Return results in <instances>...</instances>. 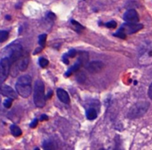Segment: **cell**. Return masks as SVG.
I'll list each match as a JSON object with an SVG mask.
<instances>
[{
	"label": "cell",
	"instance_id": "cell-1",
	"mask_svg": "<svg viewBox=\"0 0 152 150\" xmlns=\"http://www.w3.org/2000/svg\"><path fill=\"white\" fill-rule=\"evenodd\" d=\"M32 80L29 75H22L16 83V91L19 95L24 98H28L32 92Z\"/></svg>",
	"mask_w": 152,
	"mask_h": 150
},
{
	"label": "cell",
	"instance_id": "cell-2",
	"mask_svg": "<svg viewBox=\"0 0 152 150\" xmlns=\"http://www.w3.org/2000/svg\"><path fill=\"white\" fill-rule=\"evenodd\" d=\"M33 100L35 105L38 108H43L46 105L45 86L41 80H37L34 83Z\"/></svg>",
	"mask_w": 152,
	"mask_h": 150
},
{
	"label": "cell",
	"instance_id": "cell-3",
	"mask_svg": "<svg viewBox=\"0 0 152 150\" xmlns=\"http://www.w3.org/2000/svg\"><path fill=\"white\" fill-rule=\"evenodd\" d=\"M150 104L149 102L142 101L135 103L129 110L128 117L130 119H136L143 117L149 110Z\"/></svg>",
	"mask_w": 152,
	"mask_h": 150
},
{
	"label": "cell",
	"instance_id": "cell-4",
	"mask_svg": "<svg viewBox=\"0 0 152 150\" xmlns=\"http://www.w3.org/2000/svg\"><path fill=\"white\" fill-rule=\"evenodd\" d=\"M4 50L7 56L5 57L9 59L11 65L18 62L22 56V47L20 44H11Z\"/></svg>",
	"mask_w": 152,
	"mask_h": 150
},
{
	"label": "cell",
	"instance_id": "cell-5",
	"mask_svg": "<svg viewBox=\"0 0 152 150\" xmlns=\"http://www.w3.org/2000/svg\"><path fill=\"white\" fill-rule=\"evenodd\" d=\"M10 62L7 57H3L0 61V82H4L10 73Z\"/></svg>",
	"mask_w": 152,
	"mask_h": 150
},
{
	"label": "cell",
	"instance_id": "cell-6",
	"mask_svg": "<svg viewBox=\"0 0 152 150\" xmlns=\"http://www.w3.org/2000/svg\"><path fill=\"white\" fill-rule=\"evenodd\" d=\"M143 28V25L142 24H137V23H125L122 25V27L119 28L120 31H122L125 34H132L134 33H137V31H140Z\"/></svg>",
	"mask_w": 152,
	"mask_h": 150
},
{
	"label": "cell",
	"instance_id": "cell-7",
	"mask_svg": "<svg viewBox=\"0 0 152 150\" xmlns=\"http://www.w3.org/2000/svg\"><path fill=\"white\" fill-rule=\"evenodd\" d=\"M0 94L12 100H15L17 98V95L16 92L11 87L7 85H3L2 83L1 82H0Z\"/></svg>",
	"mask_w": 152,
	"mask_h": 150
},
{
	"label": "cell",
	"instance_id": "cell-8",
	"mask_svg": "<svg viewBox=\"0 0 152 150\" xmlns=\"http://www.w3.org/2000/svg\"><path fill=\"white\" fill-rule=\"evenodd\" d=\"M104 64L101 61H93L86 65L87 70L91 74H96L100 72L104 68Z\"/></svg>",
	"mask_w": 152,
	"mask_h": 150
},
{
	"label": "cell",
	"instance_id": "cell-9",
	"mask_svg": "<svg viewBox=\"0 0 152 150\" xmlns=\"http://www.w3.org/2000/svg\"><path fill=\"white\" fill-rule=\"evenodd\" d=\"M123 19L125 22L128 23H137L139 22V15L136 10L129 9L128 10L123 16Z\"/></svg>",
	"mask_w": 152,
	"mask_h": 150
},
{
	"label": "cell",
	"instance_id": "cell-10",
	"mask_svg": "<svg viewBox=\"0 0 152 150\" xmlns=\"http://www.w3.org/2000/svg\"><path fill=\"white\" fill-rule=\"evenodd\" d=\"M57 96L59 100L65 104H69L70 102V98L68 93L62 89H57Z\"/></svg>",
	"mask_w": 152,
	"mask_h": 150
},
{
	"label": "cell",
	"instance_id": "cell-11",
	"mask_svg": "<svg viewBox=\"0 0 152 150\" xmlns=\"http://www.w3.org/2000/svg\"><path fill=\"white\" fill-rule=\"evenodd\" d=\"M28 65V58L27 56H25L22 58V56L17 63V68L19 71H24L27 69Z\"/></svg>",
	"mask_w": 152,
	"mask_h": 150
},
{
	"label": "cell",
	"instance_id": "cell-12",
	"mask_svg": "<svg viewBox=\"0 0 152 150\" xmlns=\"http://www.w3.org/2000/svg\"><path fill=\"white\" fill-rule=\"evenodd\" d=\"M88 59H89V54L86 51H81L79 53V57L78 61L80 62L81 65L86 66V65L88 63Z\"/></svg>",
	"mask_w": 152,
	"mask_h": 150
},
{
	"label": "cell",
	"instance_id": "cell-13",
	"mask_svg": "<svg viewBox=\"0 0 152 150\" xmlns=\"http://www.w3.org/2000/svg\"><path fill=\"white\" fill-rule=\"evenodd\" d=\"M10 129L11 134L14 137H19L22 134V132L21 129L19 126H17L16 125H11L10 127Z\"/></svg>",
	"mask_w": 152,
	"mask_h": 150
},
{
	"label": "cell",
	"instance_id": "cell-14",
	"mask_svg": "<svg viewBox=\"0 0 152 150\" xmlns=\"http://www.w3.org/2000/svg\"><path fill=\"white\" fill-rule=\"evenodd\" d=\"M81 66V64L80 63V62L78 61L75 64H74V65L66 72V74H65L66 77H69V76H70L73 72H76V71L80 68Z\"/></svg>",
	"mask_w": 152,
	"mask_h": 150
},
{
	"label": "cell",
	"instance_id": "cell-15",
	"mask_svg": "<svg viewBox=\"0 0 152 150\" xmlns=\"http://www.w3.org/2000/svg\"><path fill=\"white\" fill-rule=\"evenodd\" d=\"M97 117V111L95 108H91L87 111V118L90 120H95Z\"/></svg>",
	"mask_w": 152,
	"mask_h": 150
},
{
	"label": "cell",
	"instance_id": "cell-16",
	"mask_svg": "<svg viewBox=\"0 0 152 150\" xmlns=\"http://www.w3.org/2000/svg\"><path fill=\"white\" fill-rule=\"evenodd\" d=\"M9 37V32L7 31H0V43H4L7 40Z\"/></svg>",
	"mask_w": 152,
	"mask_h": 150
},
{
	"label": "cell",
	"instance_id": "cell-17",
	"mask_svg": "<svg viewBox=\"0 0 152 150\" xmlns=\"http://www.w3.org/2000/svg\"><path fill=\"white\" fill-rule=\"evenodd\" d=\"M47 35L46 34H41L39 36V44L42 48H44L46 46V42Z\"/></svg>",
	"mask_w": 152,
	"mask_h": 150
},
{
	"label": "cell",
	"instance_id": "cell-18",
	"mask_svg": "<svg viewBox=\"0 0 152 150\" xmlns=\"http://www.w3.org/2000/svg\"><path fill=\"white\" fill-rule=\"evenodd\" d=\"M77 79H78L77 80H78L80 83H84L85 82L86 79H87V77H86V75H85L84 73H80V74H78Z\"/></svg>",
	"mask_w": 152,
	"mask_h": 150
},
{
	"label": "cell",
	"instance_id": "cell-19",
	"mask_svg": "<svg viewBox=\"0 0 152 150\" xmlns=\"http://www.w3.org/2000/svg\"><path fill=\"white\" fill-rule=\"evenodd\" d=\"M39 65L42 68H45L49 65V61H48V59H46L45 58H40L39 59Z\"/></svg>",
	"mask_w": 152,
	"mask_h": 150
},
{
	"label": "cell",
	"instance_id": "cell-20",
	"mask_svg": "<svg viewBox=\"0 0 152 150\" xmlns=\"http://www.w3.org/2000/svg\"><path fill=\"white\" fill-rule=\"evenodd\" d=\"M43 148L45 150H52L54 149L53 147V144L51 141H45V143L43 144Z\"/></svg>",
	"mask_w": 152,
	"mask_h": 150
},
{
	"label": "cell",
	"instance_id": "cell-21",
	"mask_svg": "<svg viewBox=\"0 0 152 150\" xmlns=\"http://www.w3.org/2000/svg\"><path fill=\"white\" fill-rule=\"evenodd\" d=\"M105 26L107 28H115L117 26V23L115 21L112 20V21H110L109 22H107L105 24Z\"/></svg>",
	"mask_w": 152,
	"mask_h": 150
},
{
	"label": "cell",
	"instance_id": "cell-22",
	"mask_svg": "<svg viewBox=\"0 0 152 150\" xmlns=\"http://www.w3.org/2000/svg\"><path fill=\"white\" fill-rule=\"evenodd\" d=\"M115 37H119V38H121V39H125L126 38V34H125L122 31H120L119 29L117 31V32L116 33H115L114 34H113Z\"/></svg>",
	"mask_w": 152,
	"mask_h": 150
},
{
	"label": "cell",
	"instance_id": "cell-23",
	"mask_svg": "<svg viewBox=\"0 0 152 150\" xmlns=\"http://www.w3.org/2000/svg\"><path fill=\"white\" fill-rule=\"evenodd\" d=\"M12 99H10V98H7V99H6V100L4 101V102H3V105H4V106L6 108H10V106L12 105Z\"/></svg>",
	"mask_w": 152,
	"mask_h": 150
},
{
	"label": "cell",
	"instance_id": "cell-24",
	"mask_svg": "<svg viewBox=\"0 0 152 150\" xmlns=\"http://www.w3.org/2000/svg\"><path fill=\"white\" fill-rule=\"evenodd\" d=\"M71 22L74 25H75V27L77 28V30L78 31H80V30H81V29H84V28L81 25V24H79L78 22H77L76 21H75V20H73V19H72L71 20Z\"/></svg>",
	"mask_w": 152,
	"mask_h": 150
},
{
	"label": "cell",
	"instance_id": "cell-25",
	"mask_svg": "<svg viewBox=\"0 0 152 150\" xmlns=\"http://www.w3.org/2000/svg\"><path fill=\"white\" fill-rule=\"evenodd\" d=\"M66 55H67V56H68V57L73 58V57H75V55H76V50H74V49H71V50L68 52V53H67Z\"/></svg>",
	"mask_w": 152,
	"mask_h": 150
},
{
	"label": "cell",
	"instance_id": "cell-26",
	"mask_svg": "<svg viewBox=\"0 0 152 150\" xmlns=\"http://www.w3.org/2000/svg\"><path fill=\"white\" fill-rule=\"evenodd\" d=\"M37 123H38V120H37V119L35 118V119L31 123V124H30V127H31V128H35V127L37 126Z\"/></svg>",
	"mask_w": 152,
	"mask_h": 150
},
{
	"label": "cell",
	"instance_id": "cell-27",
	"mask_svg": "<svg viewBox=\"0 0 152 150\" xmlns=\"http://www.w3.org/2000/svg\"><path fill=\"white\" fill-rule=\"evenodd\" d=\"M148 95H149V97L152 100V83L150 85V86H149V92H148Z\"/></svg>",
	"mask_w": 152,
	"mask_h": 150
},
{
	"label": "cell",
	"instance_id": "cell-28",
	"mask_svg": "<svg viewBox=\"0 0 152 150\" xmlns=\"http://www.w3.org/2000/svg\"><path fill=\"white\" fill-rule=\"evenodd\" d=\"M47 16L51 20H54V19H56V16H55V15H54L53 13H49V14H48Z\"/></svg>",
	"mask_w": 152,
	"mask_h": 150
},
{
	"label": "cell",
	"instance_id": "cell-29",
	"mask_svg": "<svg viewBox=\"0 0 152 150\" xmlns=\"http://www.w3.org/2000/svg\"><path fill=\"white\" fill-rule=\"evenodd\" d=\"M40 121H43V120H49V117H48V116L46 115V114H42L41 117H40Z\"/></svg>",
	"mask_w": 152,
	"mask_h": 150
},
{
	"label": "cell",
	"instance_id": "cell-30",
	"mask_svg": "<svg viewBox=\"0 0 152 150\" xmlns=\"http://www.w3.org/2000/svg\"><path fill=\"white\" fill-rule=\"evenodd\" d=\"M63 62H64V63H66V64H69V59H68V56H67L66 54L63 55Z\"/></svg>",
	"mask_w": 152,
	"mask_h": 150
},
{
	"label": "cell",
	"instance_id": "cell-31",
	"mask_svg": "<svg viewBox=\"0 0 152 150\" xmlns=\"http://www.w3.org/2000/svg\"><path fill=\"white\" fill-rule=\"evenodd\" d=\"M41 50H42V49H41V48H40V49H37L34 52V54H36V53H37L38 52H40Z\"/></svg>",
	"mask_w": 152,
	"mask_h": 150
},
{
	"label": "cell",
	"instance_id": "cell-32",
	"mask_svg": "<svg viewBox=\"0 0 152 150\" xmlns=\"http://www.w3.org/2000/svg\"><path fill=\"white\" fill-rule=\"evenodd\" d=\"M52 94H53V93H52V92L50 91V92L48 93V95H47V96H46V97H47L48 98H50L51 97V95H52Z\"/></svg>",
	"mask_w": 152,
	"mask_h": 150
},
{
	"label": "cell",
	"instance_id": "cell-33",
	"mask_svg": "<svg viewBox=\"0 0 152 150\" xmlns=\"http://www.w3.org/2000/svg\"><path fill=\"white\" fill-rule=\"evenodd\" d=\"M5 18H6L7 19H8V20H10V16H5Z\"/></svg>",
	"mask_w": 152,
	"mask_h": 150
}]
</instances>
